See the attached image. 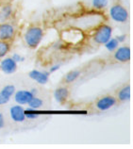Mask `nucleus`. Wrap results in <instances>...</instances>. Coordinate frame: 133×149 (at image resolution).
<instances>
[{
	"mask_svg": "<svg viewBox=\"0 0 133 149\" xmlns=\"http://www.w3.org/2000/svg\"><path fill=\"white\" fill-rule=\"evenodd\" d=\"M104 15L98 11L97 13H89L82 14L74 19L72 26L82 31H89L92 29L95 30L99 25L104 23Z\"/></svg>",
	"mask_w": 133,
	"mask_h": 149,
	"instance_id": "obj_1",
	"label": "nucleus"
},
{
	"mask_svg": "<svg viewBox=\"0 0 133 149\" xmlns=\"http://www.w3.org/2000/svg\"><path fill=\"white\" fill-rule=\"evenodd\" d=\"M44 38V29L39 26L27 27L24 34V41L26 46L30 49H36L40 45Z\"/></svg>",
	"mask_w": 133,
	"mask_h": 149,
	"instance_id": "obj_2",
	"label": "nucleus"
},
{
	"mask_svg": "<svg viewBox=\"0 0 133 149\" xmlns=\"http://www.w3.org/2000/svg\"><path fill=\"white\" fill-rule=\"evenodd\" d=\"M113 29L108 24L102 23L95 29L93 35V40L98 45H104L112 37Z\"/></svg>",
	"mask_w": 133,
	"mask_h": 149,
	"instance_id": "obj_3",
	"label": "nucleus"
},
{
	"mask_svg": "<svg viewBox=\"0 0 133 149\" xmlns=\"http://www.w3.org/2000/svg\"><path fill=\"white\" fill-rule=\"evenodd\" d=\"M109 17L112 21H114L119 24H124L127 23L128 18H130V14H128L127 10L121 4H114L109 8Z\"/></svg>",
	"mask_w": 133,
	"mask_h": 149,
	"instance_id": "obj_4",
	"label": "nucleus"
},
{
	"mask_svg": "<svg viewBox=\"0 0 133 149\" xmlns=\"http://www.w3.org/2000/svg\"><path fill=\"white\" fill-rule=\"evenodd\" d=\"M61 40L69 45H77L83 41L84 33L83 31L76 29V27H71L70 29L63 30L61 34Z\"/></svg>",
	"mask_w": 133,
	"mask_h": 149,
	"instance_id": "obj_5",
	"label": "nucleus"
},
{
	"mask_svg": "<svg viewBox=\"0 0 133 149\" xmlns=\"http://www.w3.org/2000/svg\"><path fill=\"white\" fill-rule=\"evenodd\" d=\"M117 104V98L111 95H104L97 99L95 108L99 111H106L113 108Z\"/></svg>",
	"mask_w": 133,
	"mask_h": 149,
	"instance_id": "obj_6",
	"label": "nucleus"
},
{
	"mask_svg": "<svg viewBox=\"0 0 133 149\" xmlns=\"http://www.w3.org/2000/svg\"><path fill=\"white\" fill-rule=\"evenodd\" d=\"M15 27L9 22L0 23V40L1 41H11L15 36Z\"/></svg>",
	"mask_w": 133,
	"mask_h": 149,
	"instance_id": "obj_7",
	"label": "nucleus"
},
{
	"mask_svg": "<svg viewBox=\"0 0 133 149\" xmlns=\"http://www.w3.org/2000/svg\"><path fill=\"white\" fill-rule=\"evenodd\" d=\"M113 58L114 60L121 63H127V62L130 61L131 58V50L128 45H122L118 46L114 52H113Z\"/></svg>",
	"mask_w": 133,
	"mask_h": 149,
	"instance_id": "obj_8",
	"label": "nucleus"
},
{
	"mask_svg": "<svg viewBox=\"0 0 133 149\" xmlns=\"http://www.w3.org/2000/svg\"><path fill=\"white\" fill-rule=\"evenodd\" d=\"M10 116L15 123H23L26 120L25 109L22 105H13L10 109Z\"/></svg>",
	"mask_w": 133,
	"mask_h": 149,
	"instance_id": "obj_9",
	"label": "nucleus"
},
{
	"mask_svg": "<svg viewBox=\"0 0 133 149\" xmlns=\"http://www.w3.org/2000/svg\"><path fill=\"white\" fill-rule=\"evenodd\" d=\"M49 71H40V70H31V71L29 73V76L32 80H34L35 82H37L38 84L41 85H45L49 80V77H50Z\"/></svg>",
	"mask_w": 133,
	"mask_h": 149,
	"instance_id": "obj_10",
	"label": "nucleus"
},
{
	"mask_svg": "<svg viewBox=\"0 0 133 149\" xmlns=\"http://www.w3.org/2000/svg\"><path fill=\"white\" fill-rule=\"evenodd\" d=\"M0 67H1V71L4 74H11L17 71V62L14 61L11 57H5L1 58Z\"/></svg>",
	"mask_w": 133,
	"mask_h": 149,
	"instance_id": "obj_11",
	"label": "nucleus"
},
{
	"mask_svg": "<svg viewBox=\"0 0 133 149\" xmlns=\"http://www.w3.org/2000/svg\"><path fill=\"white\" fill-rule=\"evenodd\" d=\"M16 88L13 84H8L1 89L0 91V106L7 105L10 102V98L13 96Z\"/></svg>",
	"mask_w": 133,
	"mask_h": 149,
	"instance_id": "obj_12",
	"label": "nucleus"
},
{
	"mask_svg": "<svg viewBox=\"0 0 133 149\" xmlns=\"http://www.w3.org/2000/svg\"><path fill=\"white\" fill-rule=\"evenodd\" d=\"M33 96L34 95L30 92V90H19V91H15L13 98L14 101L16 102V104L25 106L27 105V103H29Z\"/></svg>",
	"mask_w": 133,
	"mask_h": 149,
	"instance_id": "obj_13",
	"label": "nucleus"
},
{
	"mask_svg": "<svg viewBox=\"0 0 133 149\" xmlns=\"http://www.w3.org/2000/svg\"><path fill=\"white\" fill-rule=\"evenodd\" d=\"M53 95H54L55 100H56L58 103L63 104L69 98L70 91L67 87H65V86H61V87H58L56 90H55Z\"/></svg>",
	"mask_w": 133,
	"mask_h": 149,
	"instance_id": "obj_14",
	"label": "nucleus"
},
{
	"mask_svg": "<svg viewBox=\"0 0 133 149\" xmlns=\"http://www.w3.org/2000/svg\"><path fill=\"white\" fill-rule=\"evenodd\" d=\"M131 97V88L130 85H125L124 87L120 89L117 95V100L121 102H127L130 100Z\"/></svg>",
	"mask_w": 133,
	"mask_h": 149,
	"instance_id": "obj_15",
	"label": "nucleus"
},
{
	"mask_svg": "<svg viewBox=\"0 0 133 149\" xmlns=\"http://www.w3.org/2000/svg\"><path fill=\"white\" fill-rule=\"evenodd\" d=\"M13 13V7L9 4L4 5L1 9H0V22H7L11 17V15Z\"/></svg>",
	"mask_w": 133,
	"mask_h": 149,
	"instance_id": "obj_16",
	"label": "nucleus"
},
{
	"mask_svg": "<svg viewBox=\"0 0 133 149\" xmlns=\"http://www.w3.org/2000/svg\"><path fill=\"white\" fill-rule=\"evenodd\" d=\"M81 76V71L80 70H72V71L68 72L67 74H65L64 77V82L66 84H70L75 82L77 79H79V77Z\"/></svg>",
	"mask_w": 133,
	"mask_h": 149,
	"instance_id": "obj_17",
	"label": "nucleus"
},
{
	"mask_svg": "<svg viewBox=\"0 0 133 149\" xmlns=\"http://www.w3.org/2000/svg\"><path fill=\"white\" fill-rule=\"evenodd\" d=\"M27 106H29V109L38 111V109H42V107L44 106V101H42L40 97H37L35 95L30 99L29 103H27Z\"/></svg>",
	"mask_w": 133,
	"mask_h": 149,
	"instance_id": "obj_18",
	"label": "nucleus"
},
{
	"mask_svg": "<svg viewBox=\"0 0 133 149\" xmlns=\"http://www.w3.org/2000/svg\"><path fill=\"white\" fill-rule=\"evenodd\" d=\"M10 51V44L8 41L0 40V60L5 58Z\"/></svg>",
	"mask_w": 133,
	"mask_h": 149,
	"instance_id": "obj_19",
	"label": "nucleus"
},
{
	"mask_svg": "<svg viewBox=\"0 0 133 149\" xmlns=\"http://www.w3.org/2000/svg\"><path fill=\"white\" fill-rule=\"evenodd\" d=\"M104 45H105V47H106V49L109 51V52L112 53V52H114L117 48H118V46L120 45V44H119V42L116 40V38H112L111 37Z\"/></svg>",
	"mask_w": 133,
	"mask_h": 149,
	"instance_id": "obj_20",
	"label": "nucleus"
},
{
	"mask_svg": "<svg viewBox=\"0 0 133 149\" xmlns=\"http://www.w3.org/2000/svg\"><path fill=\"white\" fill-rule=\"evenodd\" d=\"M109 5V0H92V6L95 10H102Z\"/></svg>",
	"mask_w": 133,
	"mask_h": 149,
	"instance_id": "obj_21",
	"label": "nucleus"
},
{
	"mask_svg": "<svg viewBox=\"0 0 133 149\" xmlns=\"http://www.w3.org/2000/svg\"><path fill=\"white\" fill-rule=\"evenodd\" d=\"M25 115H26V119H29V120H35L40 117V114L37 112V111L31 109H25Z\"/></svg>",
	"mask_w": 133,
	"mask_h": 149,
	"instance_id": "obj_22",
	"label": "nucleus"
},
{
	"mask_svg": "<svg viewBox=\"0 0 133 149\" xmlns=\"http://www.w3.org/2000/svg\"><path fill=\"white\" fill-rule=\"evenodd\" d=\"M11 58H13V60L14 61H16L17 63H19V62H24L26 61V58L21 56L19 53H13V56H11Z\"/></svg>",
	"mask_w": 133,
	"mask_h": 149,
	"instance_id": "obj_23",
	"label": "nucleus"
},
{
	"mask_svg": "<svg viewBox=\"0 0 133 149\" xmlns=\"http://www.w3.org/2000/svg\"><path fill=\"white\" fill-rule=\"evenodd\" d=\"M116 40L119 42V44H123V42H125L127 41V34H120L118 35V36H116Z\"/></svg>",
	"mask_w": 133,
	"mask_h": 149,
	"instance_id": "obj_24",
	"label": "nucleus"
},
{
	"mask_svg": "<svg viewBox=\"0 0 133 149\" xmlns=\"http://www.w3.org/2000/svg\"><path fill=\"white\" fill-rule=\"evenodd\" d=\"M61 64H54V65H52L51 67L49 68L48 71H49L50 74H53V73H55V72H57L58 70L61 68Z\"/></svg>",
	"mask_w": 133,
	"mask_h": 149,
	"instance_id": "obj_25",
	"label": "nucleus"
},
{
	"mask_svg": "<svg viewBox=\"0 0 133 149\" xmlns=\"http://www.w3.org/2000/svg\"><path fill=\"white\" fill-rule=\"evenodd\" d=\"M5 125H6L5 117H4L2 112H0V129H2V128L5 127Z\"/></svg>",
	"mask_w": 133,
	"mask_h": 149,
	"instance_id": "obj_26",
	"label": "nucleus"
},
{
	"mask_svg": "<svg viewBox=\"0 0 133 149\" xmlns=\"http://www.w3.org/2000/svg\"><path fill=\"white\" fill-rule=\"evenodd\" d=\"M30 92L32 93V95L35 96V95H37V93H38V89L33 88V89H31V90H30Z\"/></svg>",
	"mask_w": 133,
	"mask_h": 149,
	"instance_id": "obj_27",
	"label": "nucleus"
},
{
	"mask_svg": "<svg viewBox=\"0 0 133 149\" xmlns=\"http://www.w3.org/2000/svg\"><path fill=\"white\" fill-rule=\"evenodd\" d=\"M0 71H1V67H0Z\"/></svg>",
	"mask_w": 133,
	"mask_h": 149,
	"instance_id": "obj_28",
	"label": "nucleus"
}]
</instances>
